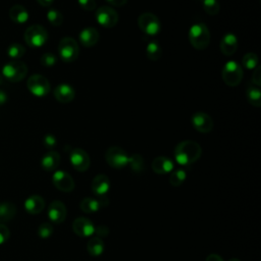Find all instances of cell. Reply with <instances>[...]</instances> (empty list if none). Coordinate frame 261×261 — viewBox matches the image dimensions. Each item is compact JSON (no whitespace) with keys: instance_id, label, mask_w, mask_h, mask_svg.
<instances>
[{"instance_id":"cell-1","label":"cell","mask_w":261,"mask_h":261,"mask_svg":"<svg viewBox=\"0 0 261 261\" xmlns=\"http://www.w3.org/2000/svg\"><path fill=\"white\" fill-rule=\"evenodd\" d=\"M202 154L201 146L195 141H183L179 143L175 149L176 161L183 165H191L197 161Z\"/></svg>"},{"instance_id":"cell-2","label":"cell","mask_w":261,"mask_h":261,"mask_svg":"<svg viewBox=\"0 0 261 261\" xmlns=\"http://www.w3.org/2000/svg\"><path fill=\"white\" fill-rule=\"evenodd\" d=\"M189 41L196 49H206L210 43V32L207 26L202 23L193 25L189 31Z\"/></svg>"},{"instance_id":"cell-3","label":"cell","mask_w":261,"mask_h":261,"mask_svg":"<svg viewBox=\"0 0 261 261\" xmlns=\"http://www.w3.org/2000/svg\"><path fill=\"white\" fill-rule=\"evenodd\" d=\"M28 74L27 65L20 60H13L6 63L3 68L4 77L13 82L17 83L22 81Z\"/></svg>"},{"instance_id":"cell-4","label":"cell","mask_w":261,"mask_h":261,"mask_svg":"<svg viewBox=\"0 0 261 261\" xmlns=\"http://www.w3.org/2000/svg\"><path fill=\"white\" fill-rule=\"evenodd\" d=\"M58 53L64 62H73L79 56V44L72 37H64L58 44Z\"/></svg>"},{"instance_id":"cell-5","label":"cell","mask_w":261,"mask_h":261,"mask_svg":"<svg viewBox=\"0 0 261 261\" xmlns=\"http://www.w3.org/2000/svg\"><path fill=\"white\" fill-rule=\"evenodd\" d=\"M224 82L230 87L238 86L243 79V69L235 60L228 61L222 72Z\"/></svg>"},{"instance_id":"cell-6","label":"cell","mask_w":261,"mask_h":261,"mask_svg":"<svg viewBox=\"0 0 261 261\" xmlns=\"http://www.w3.org/2000/svg\"><path fill=\"white\" fill-rule=\"evenodd\" d=\"M48 40V33L44 27L40 25H33L25 32L26 43L34 48L42 47Z\"/></svg>"},{"instance_id":"cell-7","label":"cell","mask_w":261,"mask_h":261,"mask_svg":"<svg viewBox=\"0 0 261 261\" xmlns=\"http://www.w3.org/2000/svg\"><path fill=\"white\" fill-rule=\"evenodd\" d=\"M138 26H139L140 30L148 36L157 35L161 28L159 19L151 13L142 14L138 18Z\"/></svg>"},{"instance_id":"cell-8","label":"cell","mask_w":261,"mask_h":261,"mask_svg":"<svg viewBox=\"0 0 261 261\" xmlns=\"http://www.w3.org/2000/svg\"><path fill=\"white\" fill-rule=\"evenodd\" d=\"M106 162L113 168H123L127 165L128 155L127 153L118 146H111L105 153Z\"/></svg>"},{"instance_id":"cell-9","label":"cell","mask_w":261,"mask_h":261,"mask_svg":"<svg viewBox=\"0 0 261 261\" xmlns=\"http://www.w3.org/2000/svg\"><path fill=\"white\" fill-rule=\"evenodd\" d=\"M27 86L29 91L37 97H44L50 91V83L42 75L31 76L27 82Z\"/></svg>"},{"instance_id":"cell-10","label":"cell","mask_w":261,"mask_h":261,"mask_svg":"<svg viewBox=\"0 0 261 261\" xmlns=\"http://www.w3.org/2000/svg\"><path fill=\"white\" fill-rule=\"evenodd\" d=\"M97 23L107 29L113 28L118 23V15L116 11L108 7H101L95 14Z\"/></svg>"},{"instance_id":"cell-11","label":"cell","mask_w":261,"mask_h":261,"mask_svg":"<svg viewBox=\"0 0 261 261\" xmlns=\"http://www.w3.org/2000/svg\"><path fill=\"white\" fill-rule=\"evenodd\" d=\"M52 183L61 192H72L75 189V181L70 173L63 170H56L52 177Z\"/></svg>"},{"instance_id":"cell-12","label":"cell","mask_w":261,"mask_h":261,"mask_svg":"<svg viewBox=\"0 0 261 261\" xmlns=\"http://www.w3.org/2000/svg\"><path fill=\"white\" fill-rule=\"evenodd\" d=\"M70 160L73 165V167L81 172L86 171L90 167V157L88 153L81 149V148H76L73 149L70 155Z\"/></svg>"},{"instance_id":"cell-13","label":"cell","mask_w":261,"mask_h":261,"mask_svg":"<svg viewBox=\"0 0 261 261\" xmlns=\"http://www.w3.org/2000/svg\"><path fill=\"white\" fill-rule=\"evenodd\" d=\"M192 125L200 133H209L213 129V120L205 112H196L192 116Z\"/></svg>"},{"instance_id":"cell-14","label":"cell","mask_w":261,"mask_h":261,"mask_svg":"<svg viewBox=\"0 0 261 261\" xmlns=\"http://www.w3.org/2000/svg\"><path fill=\"white\" fill-rule=\"evenodd\" d=\"M73 231L76 235L83 238H88L94 235L95 226L87 218H78L73 223Z\"/></svg>"},{"instance_id":"cell-15","label":"cell","mask_w":261,"mask_h":261,"mask_svg":"<svg viewBox=\"0 0 261 261\" xmlns=\"http://www.w3.org/2000/svg\"><path fill=\"white\" fill-rule=\"evenodd\" d=\"M67 207L63 204V202L55 200L51 202L48 207V218L52 223L61 224L67 219Z\"/></svg>"},{"instance_id":"cell-16","label":"cell","mask_w":261,"mask_h":261,"mask_svg":"<svg viewBox=\"0 0 261 261\" xmlns=\"http://www.w3.org/2000/svg\"><path fill=\"white\" fill-rule=\"evenodd\" d=\"M91 188L93 193L97 196V197H101V196H106L110 189V181L109 178L105 175H98L96 176L91 184Z\"/></svg>"},{"instance_id":"cell-17","label":"cell","mask_w":261,"mask_h":261,"mask_svg":"<svg viewBox=\"0 0 261 261\" xmlns=\"http://www.w3.org/2000/svg\"><path fill=\"white\" fill-rule=\"evenodd\" d=\"M76 96L75 89L69 84H60L54 89V97L60 103H69Z\"/></svg>"},{"instance_id":"cell-18","label":"cell","mask_w":261,"mask_h":261,"mask_svg":"<svg viewBox=\"0 0 261 261\" xmlns=\"http://www.w3.org/2000/svg\"><path fill=\"white\" fill-rule=\"evenodd\" d=\"M221 51L223 52L224 55L226 56H231L233 55L237 49H238V38L235 34L228 33L226 34L220 44Z\"/></svg>"},{"instance_id":"cell-19","label":"cell","mask_w":261,"mask_h":261,"mask_svg":"<svg viewBox=\"0 0 261 261\" xmlns=\"http://www.w3.org/2000/svg\"><path fill=\"white\" fill-rule=\"evenodd\" d=\"M152 170L157 175H166L173 170V162L171 159L165 156L156 157L151 164Z\"/></svg>"},{"instance_id":"cell-20","label":"cell","mask_w":261,"mask_h":261,"mask_svg":"<svg viewBox=\"0 0 261 261\" xmlns=\"http://www.w3.org/2000/svg\"><path fill=\"white\" fill-rule=\"evenodd\" d=\"M79 39L84 47H93L99 41V32L93 27H88L80 32Z\"/></svg>"},{"instance_id":"cell-21","label":"cell","mask_w":261,"mask_h":261,"mask_svg":"<svg viewBox=\"0 0 261 261\" xmlns=\"http://www.w3.org/2000/svg\"><path fill=\"white\" fill-rule=\"evenodd\" d=\"M45 208V201L40 195H32L25 201V209L30 214H39Z\"/></svg>"},{"instance_id":"cell-22","label":"cell","mask_w":261,"mask_h":261,"mask_svg":"<svg viewBox=\"0 0 261 261\" xmlns=\"http://www.w3.org/2000/svg\"><path fill=\"white\" fill-rule=\"evenodd\" d=\"M60 163V155L55 151H48L41 159V165L46 171L55 170Z\"/></svg>"},{"instance_id":"cell-23","label":"cell","mask_w":261,"mask_h":261,"mask_svg":"<svg viewBox=\"0 0 261 261\" xmlns=\"http://www.w3.org/2000/svg\"><path fill=\"white\" fill-rule=\"evenodd\" d=\"M10 18L17 24H25L29 20V13L23 6L16 5L10 10Z\"/></svg>"},{"instance_id":"cell-24","label":"cell","mask_w":261,"mask_h":261,"mask_svg":"<svg viewBox=\"0 0 261 261\" xmlns=\"http://www.w3.org/2000/svg\"><path fill=\"white\" fill-rule=\"evenodd\" d=\"M17 213V207L12 202H0V224L10 222Z\"/></svg>"},{"instance_id":"cell-25","label":"cell","mask_w":261,"mask_h":261,"mask_svg":"<svg viewBox=\"0 0 261 261\" xmlns=\"http://www.w3.org/2000/svg\"><path fill=\"white\" fill-rule=\"evenodd\" d=\"M104 242L98 237H93L87 244V251L91 256L97 257L104 252Z\"/></svg>"},{"instance_id":"cell-26","label":"cell","mask_w":261,"mask_h":261,"mask_svg":"<svg viewBox=\"0 0 261 261\" xmlns=\"http://www.w3.org/2000/svg\"><path fill=\"white\" fill-rule=\"evenodd\" d=\"M101 204L98 200V198H84L80 202V209L85 213H95L101 208Z\"/></svg>"},{"instance_id":"cell-27","label":"cell","mask_w":261,"mask_h":261,"mask_svg":"<svg viewBox=\"0 0 261 261\" xmlns=\"http://www.w3.org/2000/svg\"><path fill=\"white\" fill-rule=\"evenodd\" d=\"M247 99L249 103L255 107H260L261 106V92L258 86L256 85H249L247 87L246 91Z\"/></svg>"},{"instance_id":"cell-28","label":"cell","mask_w":261,"mask_h":261,"mask_svg":"<svg viewBox=\"0 0 261 261\" xmlns=\"http://www.w3.org/2000/svg\"><path fill=\"white\" fill-rule=\"evenodd\" d=\"M146 56L152 60L156 61L162 56V48L157 41H151L146 47Z\"/></svg>"},{"instance_id":"cell-29","label":"cell","mask_w":261,"mask_h":261,"mask_svg":"<svg viewBox=\"0 0 261 261\" xmlns=\"http://www.w3.org/2000/svg\"><path fill=\"white\" fill-rule=\"evenodd\" d=\"M127 165L134 172L141 173L144 170V159L140 154H132L128 156Z\"/></svg>"},{"instance_id":"cell-30","label":"cell","mask_w":261,"mask_h":261,"mask_svg":"<svg viewBox=\"0 0 261 261\" xmlns=\"http://www.w3.org/2000/svg\"><path fill=\"white\" fill-rule=\"evenodd\" d=\"M242 63L246 70H255L258 65V56L253 52H248L243 56Z\"/></svg>"},{"instance_id":"cell-31","label":"cell","mask_w":261,"mask_h":261,"mask_svg":"<svg viewBox=\"0 0 261 261\" xmlns=\"http://www.w3.org/2000/svg\"><path fill=\"white\" fill-rule=\"evenodd\" d=\"M205 13L209 16H216L220 13L221 7L218 0H201Z\"/></svg>"},{"instance_id":"cell-32","label":"cell","mask_w":261,"mask_h":261,"mask_svg":"<svg viewBox=\"0 0 261 261\" xmlns=\"http://www.w3.org/2000/svg\"><path fill=\"white\" fill-rule=\"evenodd\" d=\"M187 178V172L184 169H177L170 173L169 183L173 187H180Z\"/></svg>"},{"instance_id":"cell-33","label":"cell","mask_w":261,"mask_h":261,"mask_svg":"<svg viewBox=\"0 0 261 261\" xmlns=\"http://www.w3.org/2000/svg\"><path fill=\"white\" fill-rule=\"evenodd\" d=\"M8 53H9V56L13 59H19L21 57H23L26 53V48L19 44V43H14L12 44L9 49H8Z\"/></svg>"},{"instance_id":"cell-34","label":"cell","mask_w":261,"mask_h":261,"mask_svg":"<svg viewBox=\"0 0 261 261\" xmlns=\"http://www.w3.org/2000/svg\"><path fill=\"white\" fill-rule=\"evenodd\" d=\"M47 20L54 27H59L63 23V16L56 10H50L47 13Z\"/></svg>"},{"instance_id":"cell-35","label":"cell","mask_w":261,"mask_h":261,"mask_svg":"<svg viewBox=\"0 0 261 261\" xmlns=\"http://www.w3.org/2000/svg\"><path fill=\"white\" fill-rule=\"evenodd\" d=\"M53 234V227L50 223H43L38 228V236L41 239H48Z\"/></svg>"},{"instance_id":"cell-36","label":"cell","mask_w":261,"mask_h":261,"mask_svg":"<svg viewBox=\"0 0 261 261\" xmlns=\"http://www.w3.org/2000/svg\"><path fill=\"white\" fill-rule=\"evenodd\" d=\"M55 63H56V57L53 53L47 52L41 56V64L43 67L50 68V67H53Z\"/></svg>"},{"instance_id":"cell-37","label":"cell","mask_w":261,"mask_h":261,"mask_svg":"<svg viewBox=\"0 0 261 261\" xmlns=\"http://www.w3.org/2000/svg\"><path fill=\"white\" fill-rule=\"evenodd\" d=\"M11 237L10 229L4 224H0V245L5 244Z\"/></svg>"},{"instance_id":"cell-38","label":"cell","mask_w":261,"mask_h":261,"mask_svg":"<svg viewBox=\"0 0 261 261\" xmlns=\"http://www.w3.org/2000/svg\"><path fill=\"white\" fill-rule=\"evenodd\" d=\"M78 3H79V6L84 11H87V12H91L96 8L95 0H78Z\"/></svg>"},{"instance_id":"cell-39","label":"cell","mask_w":261,"mask_h":261,"mask_svg":"<svg viewBox=\"0 0 261 261\" xmlns=\"http://www.w3.org/2000/svg\"><path fill=\"white\" fill-rule=\"evenodd\" d=\"M43 142H44V145L46 148L48 149H52L56 146V143H57V140H56V137L52 134H47L45 135L44 139H43Z\"/></svg>"},{"instance_id":"cell-40","label":"cell","mask_w":261,"mask_h":261,"mask_svg":"<svg viewBox=\"0 0 261 261\" xmlns=\"http://www.w3.org/2000/svg\"><path fill=\"white\" fill-rule=\"evenodd\" d=\"M94 234L96 235L95 237H98L100 239L107 238L108 235H109V229H108V227L101 225V226H98L97 228H95Z\"/></svg>"},{"instance_id":"cell-41","label":"cell","mask_w":261,"mask_h":261,"mask_svg":"<svg viewBox=\"0 0 261 261\" xmlns=\"http://www.w3.org/2000/svg\"><path fill=\"white\" fill-rule=\"evenodd\" d=\"M252 82L256 85V86H260L261 85V69L260 67H257L255 69V71L253 72L252 75Z\"/></svg>"},{"instance_id":"cell-42","label":"cell","mask_w":261,"mask_h":261,"mask_svg":"<svg viewBox=\"0 0 261 261\" xmlns=\"http://www.w3.org/2000/svg\"><path fill=\"white\" fill-rule=\"evenodd\" d=\"M106 2L114 7H123L126 5L127 0H106Z\"/></svg>"},{"instance_id":"cell-43","label":"cell","mask_w":261,"mask_h":261,"mask_svg":"<svg viewBox=\"0 0 261 261\" xmlns=\"http://www.w3.org/2000/svg\"><path fill=\"white\" fill-rule=\"evenodd\" d=\"M205 261H224V259L218 254H210L207 256Z\"/></svg>"},{"instance_id":"cell-44","label":"cell","mask_w":261,"mask_h":261,"mask_svg":"<svg viewBox=\"0 0 261 261\" xmlns=\"http://www.w3.org/2000/svg\"><path fill=\"white\" fill-rule=\"evenodd\" d=\"M8 101V95L6 92L0 90V105L5 104Z\"/></svg>"},{"instance_id":"cell-45","label":"cell","mask_w":261,"mask_h":261,"mask_svg":"<svg viewBox=\"0 0 261 261\" xmlns=\"http://www.w3.org/2000/svg\"><path fill=\"white\" fill-rule=\"evenodd\" d=\"M37 2L42 7H50L53 4L54 0H37Z\"/></svg>"},{"instance_id":"cell-46","label":"cell","mask_w":261,"mask_h":261,"mask_svg":"<svg viewBox=\"0 0 261 261\" xmlns=\"http://www.w3.org/2000/svg\"><path fill=\"white\" fill-rule=\"evenodd\" d=\"M229 261H240V259H238V258H232V259H230Z\"/></svg>"},{"instance_id":"cell-47","label":"cell","mask_w":261,"mask_h":261,"mask_svg":"<svg viewBox=\"0 0 261 261\" xmlns=\"http://www.w3.org/2000/svg\"><path fill=\"white\" fill-rule=\"evenodd\" d=\"M3 81H4V80H3V77H2V76H0V85H2V84H3Z\"/></svg>"}]
</instances>
